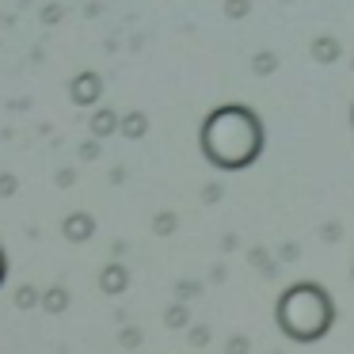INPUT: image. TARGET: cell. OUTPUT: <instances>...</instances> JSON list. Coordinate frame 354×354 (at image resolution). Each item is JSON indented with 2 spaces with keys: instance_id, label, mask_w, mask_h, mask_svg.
Returning a JSON list of instances; mask_svg holds the SVG:
<instances>
[{
  "instance_id": "obj_1",
  "label": "cell",
  "mask_w": 354,
  "mask_h": 354,
  "mask_svg": "<svg viewBox=\"0 0 354 354\" xmlns=\"http://www.w3.org/2000/svg\"><path fill=\"white\" fill-rule=\"evenodd\" d=\"M202 153L221 168H244L259 153V122L244 107H221L202 126Z\"/></svg>"
},
{
  "instance_id": "obj_2",
  "label": "cell",
  "mask_w": 354,
  "mask_h": 354,
  "mask_svg": "<svg viewBox=\"0 0 354 354\" xmlns=\"http://www.w3.org/2000/svg\"><path fill=\"white\" fill-rule=\"evenodd\" d=\"M278 320L293 339H320L331 328V301L320 286H293L278 305Z\"/></svg>"
},
{
  "instance_id": "obj_3",
  "label": "cell",
  "mask_w": 354,
  "mask_h": 354,
  "mask_svg": "<svg viewBox=\"0 0 354 354\" xmlns=\"http://www.w3.org/2000/svg\"><path fill=\"white\" fill-rule=\"evenodd\" d=\"M73 100L77 103H95L100 100V77H95V73L77 77V84H73Z\"/></svg>"
},
{
  "instance_id": "obj_4",
  "label": "cell",
  "mask_w": 354,
  "mask_h": 354,
  "mask_svg": "<svg viewBox=\"0 0 354 354\" xmlns=\"http://www.w3.org/2000/svg\"><path fill=\"white\" fill-rule=\"evenodd\" d=\"M92 229H95V225H92V217H88V214L65 217V236H69V240H88V236H92Z\"/></svg>"
},
{
  "instance_id": "obj_5",
  "label": "cell",
  "mask_w": 354,
  "mask_h": 354,
  "mask_svg": "<svg viewBox=\"0 0 354 354\" xmlns=\"http://www.w3.org/2000/svg\"><path fill=\"white\" fill-rule=\"evenodd\" d=\"M100 286H103V293H118V290L126 286V270L118 267V263H115V267H107V270L100 274Z\"/></svg>"
},
{
  "instance_id": "obj_6",
  "label": "cell",
  "mask_w": 354,
  "mask_h": 354,
  "mask_svg": "<svg viewBox=\"0 0 354 354\" xmlns=\"http://www.w3.org/2000/svg\"><path fill=\"white\" fill-rule=\"evenodd\" d=\"M118 126V118H115V111H100V115L92 118V130H95V138H103V133H111Z\"/></svg>"
},
{
  "instance_id": "obj_7",
  "label": "cell",
  "mask_w": 354,
  "mask_h": 354,
  "mask_svg": "<svg viewBox=\"0 0 354 354\" xmlns=\"http://www.w3.org/2000/svg\"><path fill=\"white\" fill-rule=\"evenodd\" d=\"M42 305H46L50 313H62V308L69 305V297H65V290H62V286H57V290H50L46 297H42Z\"/></svg>"
},
{
  "instance_id": "obj_8",
  "label": "cell",
  "mask_w": 354,
  "mask_h": 354,
  "mask_svg": "<svg viewBox=\"0 0 354 354\" xmlns=\"http://www.w3.org/2000/svg\"><path fill=\"white\" fill-rule=\"evenodd\" d=\"M122 130L130 133V138H138V133H145V118H141V115H130V118H126Z\"/></svg>"
},
{
  "instance_id": "obj_9",
  "label": "cell",
  "mask_w": 354,
  "mask_h": 354,
  "mask_svg": "<svg viewBox=\"0 0 354 354\" xmlns=\"http://www.w3.org/2000/svg\"><path fill=\"white\" fill-rule=\"evenodd\" d=\"M16 301H19V305H24V308H27V305H35V290H31V286H24Z\"/></svg>"
},
{
  "instance_id": "obj_10",
  "label": "cell",
  "mask_w": 354,
  "mask_h": 354,
  "mask_svg": "<svg viewBox=\"0 0 354 354\" xmlns=\"http://www.w3.org/2000/svg\"><path fill=\"white\" fill-rule=\"evenodd\" d=\"M12 191H16V179L4 176V179H0V194H12Z\"/></svg>"
},
{
  "instance_id": "obj_11",
  "label": "cell",
  "mask_w": 354,
  "mask_h": 354,
  "mask_svg": "<svg viewBox=\"0 0 354 354\" xmlns=\"http://www.w3.org/2000/svg\"><path fill=\"white\" fill-rule=\"evenodd\" d=\"M4 270H8V267H4V252H0V282H4Z\"/></svg>"
}]
</instances>
